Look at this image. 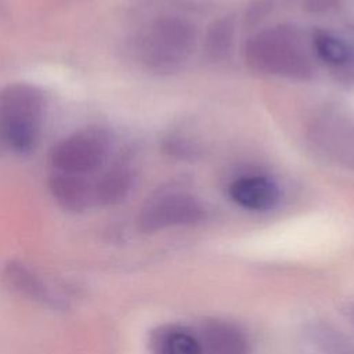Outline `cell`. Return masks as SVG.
<instances>
[{"mask_svg": "<svg viewBox=\"0 0 354 354\" xmlns=\"http://www.w3.org/2000/svg\"><path fill=\"white\" fill-rule=\"evenodd\" d=\"M48 189L55 202L68 212L80 213L94 206V180L84 174L53 170Z\"/></svg>", "mask_w": 354, "mask_h": 354, "instance_id": "6", "label": "cell"}, {"mask_svg": "<svg viewBox=\"0 0 354 354\" xmlns=\"http://www.w3.org/2000/svg\"><path fill=\"white\" fill-rule=\"evenodd\" d=\"M130 188V177L124 169L113 167L94 180V205L109 206L122 201Z\"/></svg>", "mask_w": 354, "mask_h": 354, "instance_id": "8", "label": "cell"}, {"mask_svg": "<svg viewBox=\"0 0 354 354\" xmlns=\"http://www.w3.org/2000/svg\"><path fill=\"white\" fill-rule=\"evenodd\" d=\"M109 137L101 127L80 129L61 141L50 152L54 170L88 176L95 171L108 155Z\"/></svg>", "mask_w": 354, "mask_h": 354, "instance_id": "2", "label": "cell"}, {"mask_svg": "<svg viewBox=\"0 0 354 354\" xmlns=\"http://www.w3.org/2000/svg\"><path fill=\"white\" fill-rule=\"evenodd\" d=\"M1 283L21 299L51 308H64L65 299L35 268L21 260H8L0 268Z\"/></svg>", "mask_w": 354, "mask_h": 354, "instance_id": "3", "label": "cell"}, {"mask_svg": "<svg viewBox=\"0 0 354 354\" xmlns=\"http://www.w3.org/2000/svg\"><path fill=\"white\" fill-rule=\"evenodd\" d=\"M201 354H249V343L243 332L223 319H203L194 329Z\"/></svg>", "mask_w": 354, "mask_h": 354, "instance_id": "5", "label": "cell"}, {"mask_svg": "<svg viewBox=\"0 0 354 354\" xmlns=\"http://www.w3.org/2000/svg\"><path fill=\"white\" fill-rule=\"evenodd\" d=\"M148 348L151 354H201L194 330L177 324H163L152 329Z\"/></svg>", "mask_w": 354, "mask_h": 354, "instance_id": "7", "label": "cell"}, {"mask_svg": "<svg viewBox=\"0 0 354 354\" xmlns=\"http://www.w3.org/2000/svg\"><path fill=\"white\" fill-rule=\"evenodd\" d=\"M234 199L245 207L266 209L275 202L274 188L263 180H246L235 185Z\"/></svg>", "mask_w": 354, "mask_h": 354, "instance_id": "9", "label": "cell"}, {"mask_svg": "<svg viewBox=\"0 0 354 354\" xmlns=\"http://www.w3.org/2000/svg\"><path fill=\"white\" fill-rule=\"evenodd\" d=\"M44 94L36 86L12 83L0 91V137L15 152L32 151L44 119Z\"/></svg>", "mask_w": 354, "mask_h": 354, "instance_id": "1", "label": "cell"}, {"mask_svg": "<svg viewBox=\"0 0 354 354\" xmlns=\"http://www.w3.org/2000/svg\"><path fill=\"white\" fill-rule=\"evenodd\" d=\"M198 217L199 209L192 201L162 194L142 206L137 224L142 232H155L171 225L194 223Z\"/></svg>", "mask_w": 354, "mask_h": 354, "instance_id": "4", "label": "cell"}, {"mask_svg": "<svg viewBox=\"0 0 354 354\" xmlns=\"http://www.w3.org/2000/svg\"><path fill=\"white\" fill-rule=\"evenodd\" d=\"M351 317H353V322H354V307H353V310H351Z\"/></svg>", "mask_w": 354, "mask_h": 354, "instance_id": "10", "label": "cell"}]
</instances>
